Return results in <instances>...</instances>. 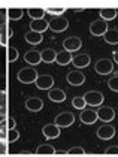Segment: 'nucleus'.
Returning <instances> with one entry per match:
<instances>
[{
  "label": "nucleus",
  "mask_w": 118,
  "mask_h": 157,
  "mask_svg": "<svg viewBox=\"0 0 118 157\" xmlns=\"http://www.w3.org/2000/svg\"><path fill=\"white\" fill-rule=\"evenodd\" d=\"M66 153L70 157H79V156H84V154H85V150H84L82 147H73V148H69Z\"/></svg>",
  "instance_id": "nucleus-31"
},
{
  "label": "nucleus",
  "mask_w": 118,
  "mask_h": 157,
  "mask_svg": "<svg viewBox=\"0 0 118 157\" xmlns=\"http://www.w3.org/2000/svg\"><path fill=\"white\" fill-rule=\"evenodd\" d=\"M45 12L52 15V17H63V13L66 12V8H48Z\"/></svg>",
  "instance_id": "nucleus-33"
},
{
  "label": "nucleus",
  "mask_w": 118,
  "mask_h": 157,
  "mask_svg": "<svg viewBox=\"0 0 118 157\" xmlns=\"http://www.w3.org/2000/svg\"><path fill=\"white\" fill-rule=\"evenodd\" d=\"M82 97L87 106H100L103 103V99H105L100 91H87Z\"/></svg>",
  "instance_id": "nucleus-4"
},
{
  "label": "nucleus",
  "mask_w": 118,
  "mask_h": 157,
  "mask_svg": "<svg viewBox=\"0 0 118 157\" xmlns=\"http://www.w3.org/2000/svg\"><path fill=\"white\" fill-rule=\"evenodd\" d=\"M42 133L47 139H55L60 136V127L55 126L54 123L52 124H45L44 129H42Z\"/></svg>",
  "instance_id": "nucleus-15"
},
{
  "label": "nucleus",
  "mask_w": 118,
  "mask_h": 157,
  "mask_svg": "<svg viewBox=\"0 0 118 157\" xmlns=\"http://www.w3.org/2000/svg\"><path fill=\"white\" fill-rule=\"evenodd\" d=\"M115 136V127H112L111 124H103L97 129V138L108 141V139H112Z\"/></svg>",
  "instance_id": "nucleus-12"
},
{
  "label": "nucleus",
  "mask_w": 118,
  "mask_h": 157,
  "mask_svg": "<svg viewBox=\"0 0 118 157\" xmlns=\"http://www.w3.org/2000/svg\"><path fill=\"white\" fill-rule=\"evenodd\" d=\"M112 59H114V61L118 64V51H115V52L112 54Z\"/></svg>",
  "instance_id": "nucleus-39"
},
{
  "label": "nucleus",
  "mask_w": 118,
  "mask_h": 157,
  "mask_svg": "<svg viewBox=\"0 0 118 157\" xmlns=\"http://www.w3.org/2000/svg\"><path fill=\"white\" fill-rule=\"evenodd\" d=\"M37 71L33 69L32 66H29V67H23L20 72L17 73V78H18V81L20 82H23V84H32V82H36V79H37Z\"/></svg>",
  "instance_id": "nucleus-1"
},
{
  "label": "nucleus",
  "mask_w": 118,
  "mask_h": 157,
  "mask_svg": "<svg viewBox=\"0 0 118 157\" xmlns=\"http://www.w3.org/2000/svg\"><path fill=\"white\" fill-rule=\"evenodd\" d=\"M79 120H81L82 124H94L99 118H97L96 111H91V109H84L82 112H81V115H79Z\"/></svg>",
  "instance_id": "nucleus-16"
},
{
  "label": "nucleus",
  "mask_w": 118,
  "mask_h": 157,
  "mask_svg": "<svg viewBox=\"0 0 118 157\" xmlns=\"http://www.w3.org/2000/svg\"><path fill=\"white\" fill-rule=\"evenodd\" d=\"M24 15V11L20 8H11V9H6V18L12 20V21H18L21 20Z\"/></svg>",
  "instance_id": "nucleus-24"
},
{
  "label": "nucleus",
  "mask_w": 118,
  "mask_h": 157,
  "mask_svg": "<svg viewBox=\"0 0 118 157\" xmlns=\"http://www.w3.org/2000/svg\"><path fill=\"white\" fill-rule=\"evenodd\" d=\"M11 129H15V120L11 117H6L0 121V139L6 141V133Z\"/></svg>",
  "instance_id": "nucleus-13"
},
{
  "label": "nucleus",
  "mask_w": 118,
  "mask_h": 157,
  "mask_svg": "<svg viewBox=\"0 0 118 157\" xmlns=\"http://www.w3.org/2000/svg\"><path fill=\"white\" fill-rule=\"evenodd\" d=\"M82 47V42H81V39L76 36H70V37H66L64 40H63V48L64 51H67V52H75V51H79Z\"/></svg>",
  "instance_id": "nucleus-7"
},
{
  "label": "nucleus",
  "mask_w": 118,
  "mask_h": 157,
  "mask_svg": "<svg viewBox=\"0 0 118 157\" xmlns=\"http://www.w3.org/2000/svg\"><path fill=\"white\" fill-rule=\"evenodd\" d=\"M66 81L70 85L78 87V85H82L84 82H85V75H84L82 72H79V71H72V72L67 73Z\"/></svg>",
  "instance_id": "nucleus-11"
},
{
  "label": "nucleus",
  "mask_w": 118,
  "mask_h": 157,
  "mask_svg": "<svg viewBox=\"0 0 118 157\" xmlns=\"http://www.w3.org/2000/svg\"><path fill=\"white\" fill-rule=\"evenodd\" d=\"M117 15H118L117 9H100V18L103 21H106V23L114 20V18H117Z\"/></svg>",
  "instance_id": "nucleus-28"
},
{
  "label": "nucleus",
  "mask_w": 118,
  "mask_h": 157,
  "mask_svg": "<svg viewBox=\"0 0 118 157\" xmlns=\"http://www.w3.org/2000/svg\"><path fill=\"white\" fill-rule=\"evenodd\" d=\"M2 106H8V94L3 90H0V108Z\"/></svg>",
  "instance_id": "nucleus-35"
},
{
  "label": "nucleus",
  "mask_w": 118,
  "mask_h": 157,
  "mask_svg": "<svg viewBox=\"0 0 118 157\" xmlns=\"http://www.w3.org/2000/svg\"><path fill=\"white\" fill-rule=\"evenodd\" d=\"M72 105H73V108L79 109V111H84V108L87 106V103H85V100H84L82 96L73 97V100H72Z\"/></svg>",
  "instance_id": "nucleus-29"
},
{
  "label": "nucleus",
  "mask_w": 118,
  "mask_h": 157,
  "mask_svg": "<svg viewBox=\"0 0 118 157\" xmlns=\"http://www.w3.org/2000/svg\"><path fill=\"white\" fill-rule=\"evenodd\" d=\"M18 138H20V132L17 129H11L6 133V142H15L18 141Z\"/></svg>",
  "instance_id": "nucleus-32"
},
{
  "label": "nucleus",
  "mask_w": 118,
  "mask_h": 157,
  "mask_svg": "<svg viewBox=\"0 0 118 157\" xmlns=\"http://www.w3.org/2000/svg\"><path fill=\"white\" fill-rule=\"evenodd\" d=\"M108 87H109L112 91L118 93V75H114V76L108 81Z\"/></svg>",
  "instance_id": "nucleus-34"
},
{
  "label": "nucleus",
  "mask_w": 118,
  "mask_h": 157,
  "mask_svg": "<svg viewBox=\"0 0 118 157\" xmlns=\"http://www.w3.org/2000/svg\"><path fill=\"white\" fill-rule=\"evenodd\" d=\"M6 56H8V61H9V63L17 61V60H18V49L13 48V47H8Z\"/></svg>",
  "instance_id": "nucleus-30"
},
{
  "label": "nucleus",
  "mask_w": 118,
  "mask_h": 157,
  "mask_svg": "<svg viewBox=\"0 0 118 157\" xmlns=\"http://www.w3.org/2000/svg\"><path fill=\"white\" fill-rule=\"evenodd\" d=\"M55 57H57V52L52 48H47L40 52L42 61H44V63H48V64H49V63H54V61H55Z\"/></svg>",
  "instance_id": "nucleus-23"
},
{
  "label": "nucleus",
  "mask_w": 118,
  "mask_h": 157,
  "mask_svg": "<svg viewBox=\"0 0 118 157\" xmlns=\"http://www.w3.org/2000/svg\"><path fill=\"white\" fill-rule=\"evenodd\" d=\"M8 153V142L5 139H0V154H6Z\"/></svg>",
  "instance_id": "nucleus-37"
},
{
  "label": "nucleus",
  "mask_w": 118,
  "mask_h": 157,
  "mask_svg": "<svg viewBox=\"0 0 118 157\" xmlns=\"http://www.w3.org/2000/svg\"><path fill=\"white\" fill-rule=\"evenodd\" d=\"M48 97H49L51 102L60 103V102H64V100H66V93H64L61 88H52V90H49Z\"/></svg>",
  "instance_id": "nucleus-18"
},
{
  "label": "nucleus",
  "mask_w": 118,
  "mask_h": 157,
  "mask_svg": "<svg viewBox=\"0 0 118 157\" xmlns=\"http://www.w3.org/2000/svg\"><path fill=\"white\" fill-rule=\"evenodd\" d=\"M72 63H73L75 67L84 69V67H87L91 63V57L88 54H85V52H79V54H76V56L72 57Z\"/></svg>",
  "instance_id": "nucleus-9"
},
{
  "label": "nucleus",
  "mask_w": 118,
  "mask_h": 157,
  "mask_svg": "<svg viewBox=\"0 0 118 157\" xmlns=\"http://www.w3.org/2000/svg\"><path fill=\"white\" fill-rule=\"evenodd\" d=\"M94 71L99 75H109L114 72V61L109 59H100L94 64Z\"/></svg>",
  "instance_id": "nucleus-3"
},
{
  "label": "nucleus",
  "mask_w": 118,
  "mask_h": 157,
  "mask_svg": "<svg viewBox=\"0 0 118 157\" xmlns=\"http://www.w3.org/2000/svg\"><path fill=\"white\" fill-rule=\"evenodd\" d=\"M54 78L51 75H39L36 79V87L39 90H52Z\"/></svg>",
  "instance_id": "nucleus-10"
},
{
  "label": "nucleus",
  "mask_w": 118,
  "mask_h": 157,
  "mask_svg": "<svg viewBox=\"0 0 118 157\" xmlns=\"http://www.w3.org/2000/svg\"><path fill=\"white\" fill-rule=\"evenodd\" d=\"M36 153H37L39 156H54V154H55V148L49 144H40L37 147Z\"/></svg>",
  "instance_id": "nucleus-25"
},
{
  "label": "nucleus",
  "mask_w": 118,
  "mask_h": 157,
  "mask_svg": "<svg viewBox=\"0 0 118 157\" xmlns=\"http://www.w3.org/2000/svg\"><path fill=\"white\" fill-rule=\"evenodd\" d=\"M67 27H69V21H67L64 17H52V18L48 21V29H51V30L55 32V33L64 32Z\"/></svg>",
  "instance_id": "nucleus-2"
},
{
  "label": "nucleus",
  "mask_w": 118,
  "mask_h": 157,
  "mask_svg": "<svg viewBox=\"0 0 118 157\" xmlns=\"http://www.w3.org/2000/svg\"><path fill=\"white\" fill-rule=\"evenodd\" d=\"M45 30H48V21H45V20H36V21L30 23V32L44 33Z\"/></svg>",
  "instance_id": "nucleus-19"
},
{
  "label": "nucleus",
  "mask_w": 118,
  "mask_h": 157,
  "mask_svg": "<svg viewBox=\"0 0 118 157\" xmlns=\"http://www.w3.org/2000/svg\"><path fill=\"white\" fill-rule=\"evenodd\" d=\"M25 42L27 44H30V45H39L42 40H44V35L42 33H35V32H29V33H25Z\"/></svg>",
  "instance_id": "nucleus-21"
},
{
  "label": "nucleus",
  "mask_w": 118,
  "mask_h": 157,
  "mask_svg": "<svg viewBox=\"0 0 118 157\" xmlns=\"http://www.w3.org/2000/svg\"><path fill=\"white\" fill-rule=\"evenodd\" d=\"M24 60L27 61L30 66H36V64H39V63L42 61L40 52L36 51V49H30V51H27V52L24 54Z\"/></svg>",
  "instance_id": "nucleus-17"
},
{
  "label": "nucleus",
  "mask_w": 118,
  "mask_h": 157,
  "mask_svg": "<svg viewBox=\"0 0 118 157\" xmlns=\"http://www.w3.org/2000/svg\"><path fill=\"white\" fill-rule=\"evenodd\" d=\"M29 17L32 18V21H36V20H44V17H45V9L44 8H30L29 11Z\"/></svg>",
  "instance_id": "nucleus-26"
},
{
  "label": "nucleus",
  "mask_w": 118,
  "mask_h": 157,
  "mask_svg": "<svg viewBox=\"0 0 118 157\" xmlns=\"http://www.w3.org/2000/svg\"><path fill=\"white\" fill-rule=\"evenodd\" d=\"M108 30H109V29H108V23L103 21L102 18L96 20V21H93V23L90 24V33L96 37L105 36V33H106Z\"/></svg>",
  "instance_id": "nucleus-5"
},
{
  "label": "nucleus",
  "mask_w": 118,
  "mask_h": 157,
  "mask_svg": "<svg viewBox=\"0 0 118 157\" xmlns=\"http://www.w3.org/2000/svg\"><path fill=\"white\" fill-rule=\"evenodd\" d=\"M73 123H75V115H73L72 112H61V114H59V115L55 117V121H54V124L59 126L60 129H63V127H70Z\"/></svg>",
  "instance_id": "nucleus-6"
},
{
  "label": "nucleus",
  "mask_w": 118,
  "mask_h": 157,
  "mask_svg": "<svg viewBox=\"0 0 118 157\" xmlns=\"http://www.w3.org/2000/svg\"><path fill=\"white\" fill-rule=\"evenodd\" d=\"M72 56L70 52H67V51H60L57 52V57H55V63H59L60 66H67L69 63H72Z\"/></svg>",
  "instance_id": "nucleus-20"
},
{
  "label": "nucleus",
  "mask_w": 118,
  "mask_h": 157,
  "mask_svg": "<svg viewBox=\"0 0 118 157\" xmlns=\"http://www.w3.org/2000/svg\"><path fill=\"white\" fill-rule=\"evenodd\" d=\"M11 30H9V25H8V21L3 23L0 25V45H8V39L11 36Z\"/></svg>",
  "instance_id": "nucleus-22"
},
{
  "label": "nucleus",
  "mask_w": 118,
  "mask_h": 157,
  "mask_svg": "<svg viewBox=\"0 0 118 157\" xmlns=\"http://www.w3.org/2000/svg\"><path fill=\"white\" fill-rule=\"evenodd\" d=\"M0 117H3V118L8 117V106H2L0 108Z\"/></svg>",
  "instance_id": "nucleus-38"
},
{
  "label": "nucleus",
  "mask_w": 118,
  "mask_h": 157,
  "mask_svg": "<svg viewBox=\"0 0 118 157\" xmlns=\"http://www.w3.org/2000/svg\"><path fill=\"white\" fill-rule=\"evenodd\" d=\"M25 108L29 109L30 112H39L44 108V102L39 97H29L25 100Z\"/></svg>",
  "instance_id": "nucleus-14"
},
{
  "label": "nucleus",
  "mask_w": 118,
  "mask_h": 157,
  "mask_svg": "<svg viewBox=\"0 0 118 157\" xmlns=\"http://www.w3.org/2000/svg\"><path fill=\"white\" fill-rule=\"evenodd\" d=\"M105 42L109 44V45H118V30L117 29H112V30H108L105 33Z\"/></svg>",
  "instance_id": "nucleus-27"
},
{
  "label": "nucleus",
  "mask_w": 118,
  "mask_h": 157,
  "mask_svg": "<svg viewBox=\"0 0 118 157\" xmlns=\"http://www.w3.org/2000/svg\"><path fill=\"white\" fill-rule=\"evenodd\" d=\"M105 153H106L108 156H117V154H118V147H117V145L108 147V148H106V151H105Z\"/></svg>",
  "instance_id": "nucleus-36"
},
{
  "label": "nucleus",
  "mask_w": 118,
  "mask_h": 157,
  "mask_svg": "<svg viewBox=\"0 0 118 157\" xmlns=\"http://www.w3.org/2000/svg\"><path fill=\"white\" fill-rule=\"evenodd\" d=\"M96 114H97L99 120L105 121V123H109V121H112L115 118V111L112 108H109V106H99Z\"/></svg>",
  "instance_id": "nucleus-8"
}]
</instances>
